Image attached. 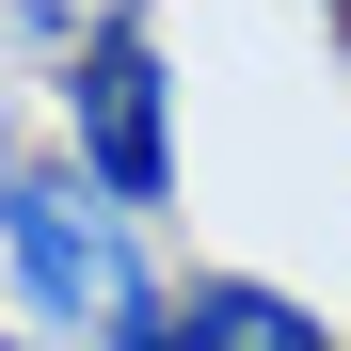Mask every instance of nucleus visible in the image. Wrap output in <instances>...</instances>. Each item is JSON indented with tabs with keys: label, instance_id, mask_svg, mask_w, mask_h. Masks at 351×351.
<instances>
[{
	"label": "nucleus",
	"instance_id": "7ed1b4c3",
	"mask_svg": "<svg viewBox=\"0 0 351 351\" xmlns=\"http://www.w3.org/2000/svg\"><path fill=\"white\" fill-rule=\"evenodd\" d=\"M176 335H192V351H351L319 304H287L271 271H192V287H176Z\"/></svg>",
	"mask_w": 351,
	"mask_h": 351
},
{
	"label": "nucleus",
	"instance_id": "39448f33",
	"mask_svg": "<svg viewBox=\"0 0 351 351\" xmlns=\"http://www.w3.org/2000/svg\"><path fill=\"white\" fill-rule=\"evenodd\" d=\"M96 351H192V335H176V287H144V304H128V319H112Z\"/></svg>",
	"mask_w": 351,
	"mask_h": 351
},
{
	"label": "nucleus",
	"instance_id": "0eeeda50",
	"mask_svg": "<svg viewBox=\"0 0 351 351\" xmlns=\"http://www.w3.org/2000/svg\"><path fill=\"white\" fill-rule=\"evenodd\" d=\"M335 16H351V0H335Z\"/></svg>",
	"mask_w": 351,
	"mask_h": 351
},
{
	"label": "nucleus",
	"instance_id": "f03ea898",
	"mask_svg": "<svg viewBox=\"0 0 351 351\" xmlns=\"http://www.w3.org/2000/svg\"><path fill=\"white\" fill-rule=\"evenodd\" d=\"M64 160H80L128 223L176 208V80H160V32H144V16L96 32L80 64H64Z\"/></svg>",
	"mask_w": 351,
	"mask_h": 351
},
{
	"label": "nucleus",
	"instance_id": "20e7f679",
	"mask_svg": "<svg viewBox=\"0 0 351 351\" xmlns=\"http://www.w3.org/2000/svg\"><path fill=\"white\" fill-rule=\"evenodd\" d=\"M128 16H144V0H16V32L48 48V64H80V48H96V32H128Z\"/></svg>",
	"mask_w": 351,
	"mask_h": 351
},
{
	"label": "nucleus",
	"instance_id": "423d86ee",
	"mask_svg": "<svg viewBox=\"0 0 351 351\" xmlns=\"http://www.w3.org/2000/svg\"><path fill=\"white\" fill-rule=\"evenodd\" d=\"M0 351H48V335H32V319H0Z\"/></svg>",
	"mask_w": 351,
	"mask_h": 351
},
{
	"label": "nucleus",
	"instance_id": "f257e3e1",
	"mask_svg": "<svg viewBox=\"0 0 351 351\" xmlns=\"http://www.w3.org/2000/svg\"><path fill=\"white\" fill-rule=\"evenodd\" d=\"M0 287H16V319L48 351H64V335H112L144 304V240H128V208H112L80 160H16L0 176Z\"/></svg>",
	"mask_w": 351,
	"mask_h": 351
}]
</instances>
